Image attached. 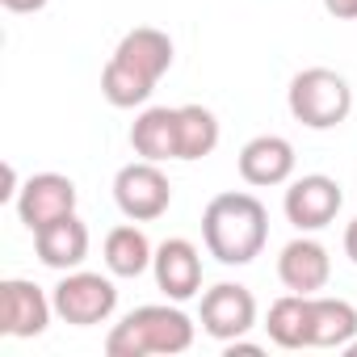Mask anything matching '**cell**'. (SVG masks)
Returning a JSON list of instances; mask_svg holds the SVG:
<instances>
[{"label": "cell", "mask_w": 357, "mask_h": 357, "mask_svg": "<svg viewBox=\"0 0 357 357\" xmlns=\"http://www.w3.org/2000/svg\"><path fill=\"white\" fill-rule=\"evenodd\" d=\"M168 68H172V38L155 26H135L114 47V55L101 72V93L114 109H135L155 93V84Z\"/></svg>", "instance_id": "1"}, {"label": "cell", "mask_w": 357, "mask_h": 357, "mask_svg": "<svg viewBox=\"0 0 357 357\" xmlns=\"http://www.w3.org/2000/svg\"><path fill=\"white\" fill-rule=\"evenodd\" d=\"M202 240L219 265H252L269 240V211L252 194H219L202 211Z\"/></svg>", "instance_id": "2"}, {"label": "cell", "mask_w": 357, "mask_h": 357, "mask_svg": "<svg viewBox=\"0 0 357 357\" xmlns=\"http://www.w3.org/2000/svg\"><path fill=\"white\" fill-rule=\"evenodd\" d=\"M190 344H194V319L181 307H168V303L135 307L105 336L109 357H147V353H168L172 357V353H185Z\"/></svg>", "instance_id": "3"}, {"label": "cell", "mask_w": 357, "mask_h": 357, "mask_svg": "<svg viewBox=\"0 0 357 357\" xmlns=\"http://www.w3.org/2000/svg\"><path fill=\"white\" fill-rule=\"evenodd\" d=\"M286 105L307 130H332L353 114V89L332 68H303L286 89Z\"/></svg>", "instance_id": "4"}, {"label": "cell", "mask_w": 357, "mask_h": 357, "mask_svg": "<svg viewBox=\"0 0 357 357\" xmlns=\"http://www.w3.org/2000/svg\"><path fill=\"white\" fill-rule=\"evenodd\" d=\"M51 303H55V315L72 328H93V324H105L118 307V286L101 273H89V269H68L59 278V286L51 290Z\"/></svg>", "instance_id": "5"}, {"label": "cell", "mask_w": 357, "mask_h": 357, "mask_svg": "<svg viewBox=\"0 0 357 357\" xmlns=\"http://www.w3.org/2000/svg\"><path fill=\"white\" fill-rule=\"evenodd\" d=\"M114 202L126 219L151 223L172 206V185H168V176L160 172L155 160H130L114 176Z\"/></svg>", "instance_id": "6"}, {"label": "cell", "mask_w": 357, "mask_h": 357, "mask_svg": "<svg viewBox=\"0 0 357 357\" xmlns=\"http://www.w3.org/2000/svg\"><path fill=\"white\" fill-rule=\"evenodd\" d=\"M13 206H17V219L30 231H43L47 223H55L63 215H76V181L63 172H34L30 181H22Z\"/></svg>", "instance_id": "7"}, {"label": "cell", "mask_w": 357, "mask_h": 357, "mask_svg": "<svg viewBox=\"0 0 357 357\" xmlns=\"http://www.w3.org/2000/svg\"><path fill=\"white\" fill-rule=\"evenodd\" d=\"M340 206H344V194L324 172H307L298 181H290V190L282 198V211L298 231H324L340 215Z\"/></svg>", "instance_id": "8"}, {"label": "cell", "mask_w": 357, "mask_h": 357, "mask_svg": "<svg viewBox=\"0 0 357 357\" xmlns=\"http://www.w3.org/2000/svg\"><path fill=\"white\" fill-rule=\"evenodd\" d=\"M51 315H55V303L38 282H26V278L0 282V332L5 336H17V340L43 336Z\"/></svg>", "instance_id": "9"}, {"label": "cell", "mask_w": 357, "mask_h": 357, "mask_svg": "<svg viewBox=\"0 0 357 357\" xmlns=\"http://www.w3.org/2000/svg\"><path fill=\"white\" fill-rule=\"evenodd\" d=\"M248 328H257V298L240 282H219L202 294V332L215 340H240Z\"/></svg>", "instance_id": "10"}, {"label": "cell", "mask_w": 357, "mask_h": 357, "mask_svg": "<svg viewBox=\"0 0 357 357\" xmlns=\"http://www.w3.org/2000/svg\"><path fill=\"white\" fill-rule=\"evenodd\" d=\"M151 273H155V286L172 298V303H185L202 290V257L190 240L172 236L155 248L151 257Z\"/></svg>", "instance_id": "11"}, {"label": "cell", "mask_w": 357, "mask_h": 357, "mask_svg": "<svg viewBox=\"0 0 357 357\" xmlns=\"http://www.w3.org/2000/svg\"><path fill=\"white\" fill-rule=\"evenodd\" d=\"M240 176L244 185L269 190V185H286L294 176V143L282 135H257L240 147Z\"/></svg>", "instance_id": "12"}, {"label": "cell", "mask_w": 357, "mask_h": 357, "mask_svg": "<svg viewBox=\"0 0 357 357\" xmlns=\"http://www.w3.org/2000/svg\"><path fill=\"white\" fill-rule=\"evenodd\" d=\"M278 278H282V286L294 290V294H319V290L328 286V278H332V257H328V248H324L319 240L298 236V240H290V244L282 248V257H278Z\"/></svg>", "instance_id": "13"}, {"label": "cell", "mask_w": 357, "mask_h": 357, "mask_svg": "<svg viewBox=\"0 0 357 357\" xmlns=\"http://www.w3.org/2000/svg\"><path fill=\"white\" fill-rule=\"evenodd\" d=\"M34 252L47 269H80L84 257H89V227L76 219V215H63L55 223H47L43 231H34Z\"/></svg>", "instance_id": "14"}, {"label": "cell", "mask_w": 357, "mask_h": 357, "mask_svg": "<svg viewBox=\"0 0 357 357\" xmlns=\"http://www.w3.org/2000/svg\"><path fill=\"white\" fill-rule=\"evenodd\" d=\"M130 147L139 160H181V135H176V109L168 105H151L135 118L130 126Z\"/></svg>", "instance_id": "15"}, {"label": "cell", "mask_w": 357, "mask_h": 357, "mask_svg": "<svg viewBox=\"0 0 357 357\" xmlns=\"http://www.w3.org/2000/svg\"><path fill=\"white\" fill-rule=\"evenodd\" d=\"M357 336V307L349 298L311 294V349H344Z\"/></svg>", "instance_id": "16"}, {"label": "cell", "mask_w": 357, "mask_h": 357, "mask_svg": "<svg viewBox=\"0 0 357 357\" xmlns=\"http://www.w3.org/2000/svg\"><path fill=\"white\" fill-rule=\"evenodd\" d=\"M265 328L278 349H311V294H282L269 307Z\"/></svg>", "instance_id": "17"}, {"label": "cell", "mask_w": 357, "mask_h": 357, "mask_svg": "<svg viewBox=\"0 0 357 357\" xmlns=\"http://www.w3.org/2000/svg\"><path fill=\"white\" fill-rule=\"evenodd\" d=\"M151 257H155V248H151V240L135 227V219L122 223V227H114V231L105 236V269H109L114 278H139V273H147V269H151Z\"/></svg>", "instance_id": "18"}, {"label": "cell", "mask_w": 357, "mask_h": 357, "mask_svg": "<svg viewBox=\"0 0 357 357\" xmlns=\"http://www.w3.org/2000/svg\"><path fill=\"white\" fill-rule=\"evenodd\" d=\"M176 135H181V160H206L223 130L206 105H176Z\"/></svg>", "instance_id": "19"}, {"label": "cell", "mask_w": 357, "mask_h": 357, "mask_svg": "<svg viewBox=\"0 0 357 357\" xmlns=\"http://www.w3.org/2000/svg\"><path fill=\"white\" fill-rule=\"evenodd\" d=\"M324 9H328L336 22H353V17H357V0H324Z\"/></svg>", "instance_id": "20"}, {"label": "cell", "mask_w": 357, "mask_h": 357, "mask_svg": "<svg viewBox=\"0 0 357 357\" xmlns=\"http://www.w3.org/2000/svg\"><path fill=\"white\" fill-rule=\"evenodd\" d=\"M9 13H38V9H47L51 0H0Z\"/></svg>", "instance_id": "21"}, {"label": "cell", "mask_w": 357, "mask_h": 357, "mask_svg": "<svg viewBox=\"0 0 357 357\" xmlns=\"http://www.w3.org/2000/svg\"><path fill=\"white\" fill-rule=\"evenodd\" d=\"M344 257H349V261L357 265V219H353V223L344 227Z\"/></svg>", "instance_id": "22"}, {"label": "cell", "mask_w": 357, "mask_h": 357, "mask_svg": "<svg viewBox=\"0 0 357 357\" xmlns=\"http://www.w3.org/2000/svg\"><path fill=\"white\" fill-rule=\"evenodd\" d=\"M344 353H349V357H357V336H353V340L344 344Z\"/></svg>", "instance_id": "23"}]
</instances>
